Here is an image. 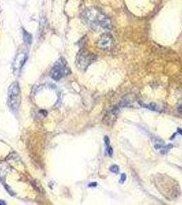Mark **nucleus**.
Wrapping results in <instances>:
<instances>
[{
	"label": "nucleus",
	"mask_w": 182,
	"mask_h": 205,
	"mask_svg": "<svg viewBox=\"0 0 182 205\" xmlns=\"http://www.w3.org/2000/svg\"><path fill=\"white\" fill-rule=\"evenodd\" d=\"M96 186H97V183H94V182L91 183L88 185V187H96Z\"/></svg>",
	"instance_id": "nucleus-12"
},
{
	"label": "nucleus",
	"mask_w": 182,
	"mask_h": 205,
	"mask_svg": "<svg viewBox=\"0 0 182 205\" xmlns=\"http://www.w3.org/2000/svg\"><path fill=\"white\" fill-rule=\"evenodd\" d=\"M21 103V90L18 82H13L8 90V105L13 112L19 109Z\"/></svg>",
	"instance_id": "nucleus-2"
},
{
	"label": "nucleus",
	"mask_w": 182,
	"mask_h": 205,
	"mask_svg": "<svg viewBox=\"0 0 182 205\" xmlns=\"http://www.w3.org/2000/svg\"><path fill=\"white\" fill-rule=\"evenodd\" d=\"M82 18L88 26L94 31H107L112 28L111 20L93 8L85 10L83 12Z\"/></svg>",
	"instance_id": "nucleus-1"
},
{
	"label": "nucleus",
	"mask_w": 182,
	"mask_h": 205,
	"mask_svg": "<svg viewBox=\"0 0 182 205\" xmlns=\"http://www.w3.org/2000/svg\"><path fill=\"white\" fill-rule=\"evenodd\" d=\"M27 57L26 55L23 53L19 54L17 56V58H15V62H14L13 68L15 71H19L21 69L23 65H24L25 61H26Z\"/></svg>",
	"instance_id": "nucleus-6"
},
{
	"label": "nucleus",
	"mask_w": 182,
	"mask_h": 205,
	"mask_svg": "<svg viewBox=\"0 0 182 205\" xmlns=\"http://www.w3.org/2000/svg\"><path fill=\"white\" fill-rule=\"evenodd\" d=\"M126 179H127V176H126L125 174H121V176H120V183H123L125 182V181H126Z\"/></svg>",
	"instance_id": "nucleus-10"
},
{
	"label": "nucleus",
	"mask_w": 182,
	"mask_h": 205,
	"mask_svg": "<svg viewBox=\"0 0 182 205\" xmlns=\"http://www.w3.org/2000/svg\"><path fill=\"white\" fill-rule=\"evenodd\" d=\"M0 13H1V8H0Z\"/></svg>",
	"instance_id": "nucleus-14"
},
{
	"label": "nucleus",
	"mask_w": 182,
	"mask_h": 205,
	"mask_svg": "<svg viewBox=\"0 0 182 205\" xmlns=\"http://www.w3.org/2000/svg\"><path fill=\"white\" fill-rule=\"evenodd\" d=\"M6 202L5 201H4L2 200H0V205H5Z\"/></svg>",
	"instance_id": "nucleus-13"
},
{
	"label": "nucleus",
	"mask_w": 182,
	"mask_h": 205,
	"mask_svg": "<svg viewBox=\"0 0 182 205\" xmlns=\"http://www.w3.org/2000/svg\"><path fill=\"white\" fill-rule=\"evenodd\" d=\"M181 107H182V106H181Z\"/></svg>",
	"instance_id": "nucleus-15"
},
{
	"label": "nucleus",
	"mask_w": 182,
	"mask_h": 205,
	"mask_svg": "<svg viewBox=\"0 0 182 205\" xmlns=\"http://www.w3.org/2000/svg\"><path fill=\"white\" fill-rule=\"evenodd\" d=\"M104 141H105V144H106V145L107 146H110V139H109V137H108V136H105Z\"/></svg>",
	"instance_id": "nucleus-11"
},
{
	"label": "nucleus",
	"mask_w": 182,
	"mask_h": 205,
	"mask_svg": "<svg viewBox=\"0 0 182 205\" xmlns=\"http://www.w3.org/2000/svg\"><path fill=\"white\" fill-rule=\"evenodd\" d=\"M97 60L95 54L86 49H81L76 56V64L78 68L82 71L86 70L88 67Z\"/></svg>",
	"instance_id": "nucleus-3"
},
{
	"label": "nucleus",
	"mask_w": 182,
	"mask_h": 205,
	"mask_svg": "<svg viewBox=\"0 0 182 205\" xmlns=\"http://www.w3.org/2000/svg\"><path fill=\"white\" fill-rule=\"evenodd\" d=\"M64 69L66 70L64 62L60 60V62L56 63L51 70L50 75L51 78L55 81H59L64 75Z\"/></svg>",
	"instance_id": "nucleus-5"
},
{
	"label": "nucleus",
	"mask_w": 182,
	"mask_h": 205,
	"mask_svg": "<svg viewBox=\"0 0 182 205\" xmlns=\"http://www.w3.org/2000/svg\"><path fill=\"white\" fill-rule=\"evenodd\" d=\"M23 40H24L26 44L29 45L32 44V35L27 32V31H25L24 29H23Z\"/></svg>",
	"instance_id": "nucleus-7"
},
{
	"label": "nucleus",
	"mask_w": 182,
	"mask_h": 205,
	"mask_svg": "<svg viewBox=\"0 0 182 205\" xmlns=\"http://www.w3.org/2000/svg\"><path fill=\"white\" fill-rule=\"evenodd\" d=\"M97 46L104 50H110L114 46V38L110 33H104L98 40Z\"/></svg>",
	"instance_id": "nucleus-4"
},
{
	"label": "nucleus",
	"mask_w": 182,
	"mask_h": 205,
	"mask_svg": "<svg viewBox=\"0 0 182 205\" xmlns=\"http://www.w3.org/2000/svg\"><path fill=\"white\" fill-rule=\"evenodd\" d=\"M110 170L111 171L112 173H114V174H117V173L119 172V167H118V165H113L110 167Z\"/></svg>",
	"instance_id": "nucleus-8"
},
{
	"label": "nucleus",
	"mask_w": 182,
	"mask_h": 205,
	"mask_svg": "<svg viewBox=\"0 0 182 205\" xmlns=\"http://www.w3.org/2000/svg\"><path fill=\"white\" fill-rule=\"evenodd\" d=\"M107 153H108V154L110 157H111L112 154H113V149H112V148L110 146H108L107 147Z\"/></svg>",
	"instance_id": "nucleus-9"
}]
</instances>
